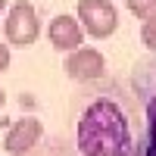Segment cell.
<instances>
[{"instance_id":"52a82bcc","label":"cell","mask_w":156,"mask_h":156,"mask_svg":"<svg viewBox=\"0 0 156 156\" xmlns=\"http://www.w3.org/2000/svg\"><path fill=\"white\" fill-rule=\"evenodd\" d=\"M128 9H131L137 19H147V16L156 12V0H137V3H128Z\"/></svg>"},{"instance_id":"4fadbf2b","label":"cell","mask_w":156,"mask_h":156,"mask_svg":"<svg viewBox=\"0 0 156 156\" xmlns=\"http://www.w3.org/2000/svg\"><path fill=\"white\" fill-rule=\"evenodd\" d=\"M153 122H156V112H153Z\"/></svg>"},{"instance_id":"7a4b0ae2","label":"cell","mask_w":156,"mask_h":156,"mask_svg":"<svg viewBox=\"0 0 156 156\" xmlns=\"http://www.w3.org/2000/svg\"><path fill=\"white\" fill-rule=\"evenodd\" d=\"M3 37L12 47H31L41 37V22H37V9L28 0H16L6 9V22H3Z\"/></svg>"},{"instance_id":"30bf717a","label":"cell","mask_w":156,"mask_h":156,"mask_svg":"<svg viewBox=\"0 0 156 156\" xmlns=\"http://www.w3.org/2000/svg\"><path fill=\"white\" fill-rule=\"evenodd\" d=\"M3 103H6V94H3V87H0V109H3Z\"/></svg>"},{"instance_id":"5b68a950","label":"cell","mask_w":156,"mask_h":156,"mask_svg":"<svg viewBox=\"0 0 156 156\" xmlns=\"http://www.w3.org/2000/svg\"><path fill=\"white\" fill-rule=\"evenodd\" d=\"M47 37H50V44H53L59 53H69V50L81 47L84 28H81V22H78V16H66V12H62V16H56L47 25Z\"/></svg>"},{"instance_id":"9c48e42d","label":"cell","mask_w":156,"mask_h":156,"mask_svg":"<svg viewBox=\"0 0 156 156\" xmlns=\"http://www.w3.org/2000/svg\"><path fill=\"white\" fill-rule=\"evenodd\" d=\"M9 59H12V53H9L6 41H0V72H6V69H9Z\"/></svg>"},{"instance_id":"8fae6325","label":"cell","mask_w":156,"mask_h":156,"mask_svg":"<svg viewBox=\"0 0 156 156\" xmlns=\"http://www.w3.org/2000/svg\"><path fill=\"white\" fill-rule=\"evenodd\" d=\"M6 9H9V6H6V0H0V16H3Z\"/></svg>"},{"instance_id":"277c9868","label":"cell","mask_w":156,"mask_h":156,"mask_svg":"<svg viewBox=\"0 0 156 156\" xmlns=\"http://www.w3.org/2000/svg\"><path fill=\"white\" fill-rule=\"evenodd\" d=\"M66 72H69L72 81H97L106 72V59L94 47H75V50H69Z\"/></svg>"},{"instance_id":"7c38bea8","label":"cell","mask_w":156,"mask_h":156,"mask_svg":"<svg viewBox=\"0 0 156 156\" xmlns=\"http://www.w3.org/2000/svg\"><path fill=\"white\" fill-rule=\"evenodd\" d=\"M128 3H137V0H128Z\"/></svg>"},{"instance_id":"3957f363","label":"cell","mask_w":156,"mask_h":156,"mask_svg":"<svg viewBox=\"0 0 156 156\" xmlns=\"http://www.w3.org/2000/svg\"><path fill=\"white\" fill-rule=\"evenodd\" d=\"M75 16L81 22L84 34L97 37V41L115 34V28H119V9H115L109 0H78Z\"/></svg>"},{"instance_id":"ba28073f","label":"cell","mask_w":156,"mask_h":156,"mask_svg":"<svg viewBox=\"0 0 156 156\" xmlns=\"http://www.w3.org/2000/svg\"><path fill=\"white\" fill-rule=\"evenodd\" d=\"M140 37H144L147 47H156V12L144 19V31H140Z\"/></svg>"},{"instance_id":"6da1fadb","label":"cell","mask_w":156,"mask_h":156,"mask_svg":"<svg viewBox=\"0 0 156 156\" xmlns=\"http://www.w3.org/2000/svg\"><path fill=\"white\" fill-rule=\"evenodd\" d=\"M78 147L84 156H125L131 150L128 119L112 100H94L78 122Z\"/></svg>"},{"instance_id":"8992f818","label":"cell","mask_w":156,"mask_h":156,"mask_svg":"<svg viewBox=\"0 0 156 156\" xmlns=\"http://www.w3.org/2000/svg\"><path fill=\"white\" fill-rule=\"evenodd\" d=\"M41 131H44V128H41L37 119H19L16 125L9 128V134H6V144H3L6 153L9 156H25L37 140H41Z\"/></svg>"}]
</instances>
